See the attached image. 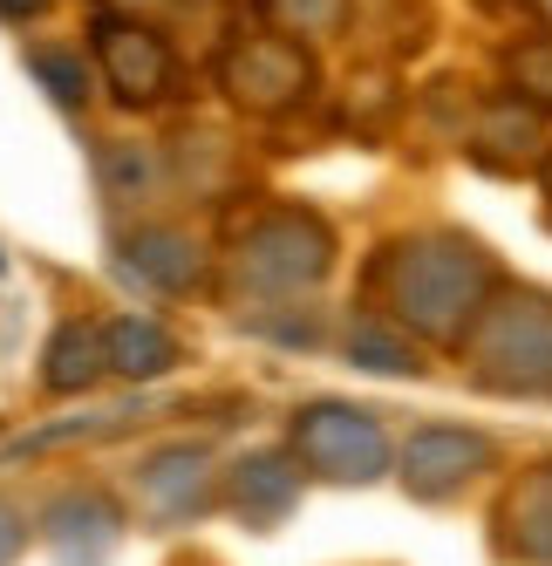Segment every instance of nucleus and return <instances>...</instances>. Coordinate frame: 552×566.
<instances>
[{"label": "nucleus", "instance_id": "1", "mask_svg": "<svg viewBox=\"0 0 552 566\" xmlns=\"http://www.w3.org/2000/svg\"><path fill=\"white\" fill-rule=\"evenodd\" d=\"M505 294V266L478 232L416 226L382 239L369 260V301L423 348H457L478 335L485 307Z\"/></svg>", "mask_w": 552, "mask_h": 566}, {"label": "nucleus", "instance_id": "2", "mask_svg": "<svg viewBox=\"0 0 552 566\" xmlns=\"http://www.w3.org/2000/svg\"><path fill=\"white\" fill-rule=\"evenodd\" d=\"M335 253H341L335 226L314 206H259L253 219H240L219 273H225V287L240 294V307L314 301L335 273Z\"/></svg>", "mask_w": 552, "mask_h": 566}, {"label": "nucleus", "instance_id": "3", "mask_svg": "<svg viewBox=\"0 0 552 566\" xmlns=\"http://www.w3.org/2000/svg\"><path fill=\"white\" fill-rule=\"evenodd\" d=\"M464 369L491 396H552V294L505 280L478 335L464 342Z\"/></svg>", "mask_w": 552, "mask_h": 566}, {"label": "nucleus", "instance_id": "4", "mask_svg": "<svg viewBox=\"0 0 552 566\" xmlns=\"http://www.w3.org/2000/svg\"><path fill=\"white\" fill-rule=\"evenodd\" d=\"M287 451L300 458V471L328 478V484H375L396 464L382 410H362V402H341V396L300 402L294 423H287Z\"/></svg>", "mask_w": 552, "mask_h": 566}, {"label": "nucleus", "instance_id": "5", "mask_svg": "<svg viewBox=\"0 0 552 566\" xmlns=\"http://www.w3.org/2000/svg\"><path fill=\"white\" fill-rule=\"evenodd\" d=\"M212 83L225 90V103L240 116L273 124V116H294L314 90H321V69H314V49L259 28V34H232L225 55L212 62Z\"/></svg>", "mask_w": 552, "mask_h": 566}, {"label": "nucleus", "instance_id": "6", "mask_svg": "<svg viewBox=\"0 0 552 566\" xmlns=\"http://www.w3.org/2000/svg\"><path fill=\"white\" fill-rule=\"evenodd\" d=\"M130 499L137 512L157 525V533H171V525H191V518H205L212 505H225V471L212 464L205 443H157V451L137 458L130 471Z\"/></svg>", "mask_w": 552, "mask_h": 566}, {"label": "nucleus", "instance_id": "7", "mask_svg": "<svg viewBox=\"0 0 552 566\" xmlns=\"http://www.w3.org/2000/svg\"><path fill=\"white\" fill-rule=\"evenodd\" d=\"M498 464V443L470 423H416L396 443V478L416 505H450Z\"/></svg>", "mask_w": 552, "mask_h": 566}, {"label": "nucleus", "instance_id": "8", "mask_svg": "<svg viewBox=\"0 0 552 566\" xmlns=\"http://www.w3.org/2000/svg\"><path fill=\"white\" fill-rule=\"evenodd\" d=\"M89 55H96L109 96L124 103V109H150V103H164V96L178 90V49H171L150 21L96 14V28H89Z\"/></svg>", "mask_w": 552, "mask_h": 566}, {"label": "nucleus", "instance_id": "9", "mask_svg": "<svg viewBox=\"0 0 552 566\" xmlns=\"http://www.w3.org/2000/svg\"><path fill=\"white\" fill-rule=\"evenodd\" d=\"M109 247H116V273H130L137 287L171 294V301L205 294V287H212V273H219V260H212L205 239H199V232H184V226H164V219L124 226V232L109 239Z\"/></svg>", "mask_w": 552, "mask_h": 566}, {"label": "nucleus", "instance_id": "10", "mask_svg": "<svg viewBox=\"0 0 552 566\" xmlns=\"http://www.w3.org/2000/svg\"><path fill=\"white\" fill-rule=\"evenodd\" d=\"M34 525H42V546L55 553V566H109V553L124 546V505L103 484H62Z\"/></svg>", "mask_w": 552, "mask_h": 566}, {"label": "nucleus", "instance_id": "11", "mask_svg": "<svg viewBox=\"0 0 552 566\" xmlns=\"http://www.w3.org/2000/svg\"><path fill=\"white\" fill-rule=\"evenodd\" d=\"M464 150H470V165H485L498 178H526V171H545V157H552V130H545V109L519 103V96H491L478 103V116H470V130H464Z\"/></svg>", "mask_w": 552, "mask_h": 566}, {"label": "nucleus", "instance_id": "12", "mask_svg": "<svg viewBox=\"0 0 552 566\" xmlns=\"http://www.w3.org/2000/svg\"><path fill=\"white\" fill-rule=\"evenodd\" d=\"M300 484H307L300 458L280 451V443H259V451L225 464V512L240 525H253V533H273V525H287V512L300 505Z\"/></svg>", "mask_w": 552, "mask_h": 566}, {"label": "nucleus", "instance_id": "13", "mask_svg": "<svg viewBox=\"0 0 552 566\" xmlns=\"http://www.w3.org/2000/svg\"><path fill=\"white\" fill-rule=\"evenodd\" d=\"M491 539L519 566H552V458L526 464L491 512Z\"/></svg>", "mask_w": 552, "mask_h": 566}, {"label": "nucleus", "instance_id": "14", "mask_svg": "<svg viewBox=\"0 0 552 566\" xmlns=\"http://www.w3.org/2000/svg\"><path fill=\"white\" fill-rule=\"evenodd\" d=\"M96 191L116 212H144L171 191V157L137 137H103L96 144Z\"/></svg>", "mask_w": 552, "mask_h": 566}, {"label": "nucleus", "instance_id": "15", "mask_svg": "<svg viewBox=\"0 0 552 566\" xmlns=\"http://www.w3.org/2000/svg\"><path fill=\"white\" fill-rule=\"evenodd\" d=\"M103 348H109V376H124V382H157L184 361V342L157 314H137V307L103 321Z\"/></svg>", "mask_w": 552, "mask_h": 566}, {"label": "nucleus", "instance_id": "16", "mask_svg": "<svg viewBox=\"0 0 552 566\" xmlns=\"http://www.w3.org/2000/svg\"><path fill=\"white\" fill-rule=\"evenodd\" d=\"M341 355L362 376H423V342H410L382 307H354L341 321Z\"/></svg>", "mask_w": 552, "mask_h": 566}, {"label": "nucleus", "instance_id": "17", "mask_svg": "<svg viewBox=\"0 0 552 566\" xmlns=\"http://www.w3.org/2000/svg\"><path fill=\"white\" fill-rule=\"evenodd\" d=\"M109 376V348H103V321H83V314H68L62 328L49 335L42 348V389L49 396H83Z\"/></svg>", "mask_w": 552, "mask_h": 566}, {"label": "nucleus", "instance_id": "18", "mask_svg": "<svg viewBox=\"0 0 552 566\" xmlns=\"http://www.w3.org/2000/svg\"><path fill=\"white\" fill-rule=\"evenodd\" d=\"M21 69L42 83V96H49L55 109H89L96 75H103L83 42H28V49H21Z\"/></svg>", "mask_w": 552, "mask_h": 566}, {"label": "nucleus", "instance_id": "19", "mask_svg": "<svg viewBox=\"0 0 552 566\" xmlns=\"http://www.w3.org/2000/svg\"><path fill=\"white\" fill-rule=\"evenodd\" d=\"M164 157H171V185H184L191 198H225L232 185H240V150H232L219 130H205V124H191Z\"/></svg>", "mask_w": 552, "mask_h": 566}, {"label": "nucleus", "instance_id": "20", "mask_svg": "<svg viewBox=\"0 0 552 566\" xmlns=\"http://www.w3.org/2000/svg\"><path fill=\"white\" fill-rule=\"evenodd\" d=\"M259 14L273 34L314 49V42H335V34L354 21V0H259Z\"/></svg>", "mask_w": 552, "mask_h": 566}, {"label": "nucleus", "instance_id": "21", "mask_svg": "<svg viewBox=\"0 0 552 566\" xmlns=\"http://www.w3.org/2000/svg\"><path fill=\"white\" fill-rule=\"evenodd\" d=\"M240 328L280 342V348H321L328 342V314L314 301H266V307H240Z\"/></svg>", "mask_w": 552, "mask_h": 566}, {"label": "nucleus", "instance_id": "22", "mask_svg": "<svg viewBox=\"0 0 552 566\" xmlns=\"http://www.w3.org/2000/svg\"><path fill=\"white\" fill-rule=\"evenodd\" d=\"M505 90L532 109H552V34H526L505 49Z\"/></svg>", "mask_w": 552, "mask_h": 566}, {"label": "nucleus", "instance_id": "23", "mask_svg": "<svg viewBox=\"0 0 552 566\" xmlns=\"http://www.w3.org/2000/svg\"><path fill=\"white\" fill-rule=\"evenodd\" d=\"M96 8H103V14H116V21H150V28H157V21L178 8V0H96Z\"/></svg>", "mask_w": 552, "mask_h": 566}, {"label": "nucleus", "instance_id": "24", "mask_svg": "<svg viewBox=\"0 0 552 566\" xmlns=\"http://www.w3.org/2000/svg\"><path fill=\"white\" fill-rule=\"evenodd\" d=\"M21 546H28V518H21L8 499H0V566H14V559H21Z\"/></svg>", "mask_w": 552, "mask_h": 566}, {"label": "nucleus", "instance_id": "25", "mask_svg": "<svg viewBox=\"0 0 552 566\" xmlns=\"http://www.w3.org/2000/svg\"><path fill=\"white\" fill-rule=\"evenodd\" d=\"M55 8V0H0V21H14V28H28V21H42Z\"/></svg>", "mask_w": 552, "mask_h": 566}, {"label": "nucleus", "instance_id": "26", "mask_svg": "<svg viewBox=\"0 0 552 566\" xmlns=\"http://www.w3.org/2000/svg\"><path fill=\"white\" fill-rule=\"evenodd\" d=\"M532 14L545 21V34H552V0H532Z\"/></svg>", "mask_w": 552, "mask_h": 566}, {"label": "nucleus", "instance_id": "27", "mask_svg": "<svg viewBox=\"0 0 552 566\" xmlns=\"http://www.w3.org/2000/svg\"><path fill=\"white\" fill-rule=\"evenodd\" d=\"M539 178H545V191H552V157H545V171H539Z\"/></svg>", "mask_w": 552, "mask_h": 566}]
</instances>
